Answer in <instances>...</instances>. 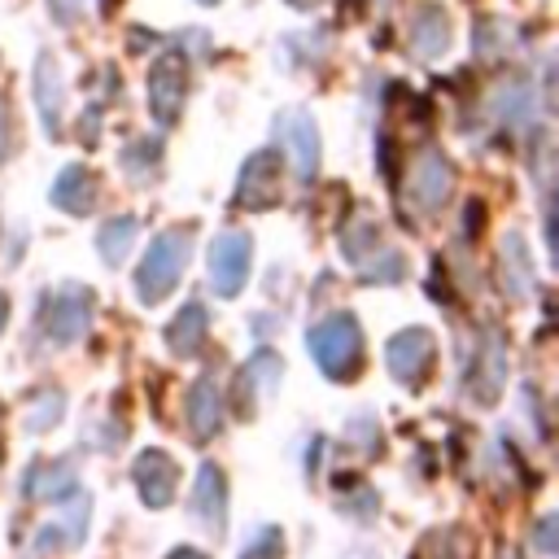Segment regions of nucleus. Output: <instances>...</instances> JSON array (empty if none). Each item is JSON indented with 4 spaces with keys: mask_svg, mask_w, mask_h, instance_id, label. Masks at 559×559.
Here are the masks:
<instances>
[{
    "mask_svg": "<svg viewBox=\"0 0 559 559\" xmlns=\"http://www.w3.org/2000/svg\"><path fill=\"white\" fill-rule=\"evenodd\" d=\"M83 533H87V498H74V515H61V520L44 524V528L35 533L31 550H35V555H48V550H57V546H79Z\"/></svg>",
    "mask_w": 559,
    "mask_h": 559,
    "instance_id": "20",
    "label": "nucleus"
},
{
    "mask_svg": "<svg viewBox=\"0 0 559 559\" xmlns=\"http://www.w3.org/2000/svg\"><path fill=\"white\" fill-rule=\"evenodd\" d=\"M48 4H52L57 22H79V13H83V0H48Z\"/></svg>",
    "mask_w": 559,
    "mask_h": 559,
    "instance_id": "28",
    "label": "nucleus"
},
{
    "mask_svg": "<svg viewBox=\"0 0 559 559\" xmlns=\"http://www.w3.org/2000/svg\"><path fill=\"white\" fill-rule=\"evenodd\" d=\"M135 218H105V227L96 231V245H100V258L109 262V266H118L127 253H131V245H135Z\"/></svg>",
    "mask_w": 559,
    "mask_h": 559,
    "instance_id": "23",
    "label": "nucleus"
},
{
    "mask_svg": "<svg viewBox=\"0 0 559 559\" xmlns=\"http://www.w3.org/2000/svg\"><path fill=\"white\" fill-rule=\"evenodd\" d=\"M52 205L66 214H87L96 210V175L87 166H66L52 183Z\"/></svg>",
    "mask_w": 559,
    "mask_h": 559,
    "instance_id": "15",
    "label": "nucleus"
},
{
    "mask_svg": "<svg viewBox=\"0 0 559 559\" xmlns=\"http://www.w3.org/2000/svg\"><path fill=\"white\" fill-rule=\"evenodd\" d=\"M498 262H502L507 293H511V297H528V293H533V266H528V253H524V245H520V236H515V231L502 240Z\"/></svg>",
    "mask_w": 559,
    "mask_h": 559,
    "instance_id": "21",
    "label": "nucleus"
},
{
    "mask_svg": "<svg viewBox=\"0 0 559 559\" xmlns=\"http://www.w3.org/2000/svg\"><path fill=\"white\" fill-rule=\"evenodd\" d=\"M537 546L550 555L555 550V520H542V528H537Z\"/></svg>",
    "mask_w": 559,
    "mask_h": 559,
    "instance_id": "29",
    "label": "nucleus"
},
{
    "mask_svg": "<svg viewBox=\"0 0 559 559\" xmlns=\"http://www.w3.org/2000/svg\"><path fill=\"white\" fill-rule=\"evenodd\" d=\"M61 411H66L61 389H44V393L31 402V411H26V428H31V432H48V428L61 419Z\"/></svg>",
    "mask_w": 559,
    "mask_h": 559,
    "instance_id": "25",
    "label": "nucleus"
},
{
    "mask_svg": "<svg viewBox=\"0 0 559 559\" xmlns=\"http://www.w3.org/2000/svg\"><path fill=\"white\" fill-rule=\"evenodd\" d=\"M384 245H380V231H376V223L371 218H354L349 227H345V236H341V253L349 258V262H367V253H380Z\"/></svg>",
    "mask_w": 559,
    "mask_h": 559,
    "instance_id": "24",
    "label": "nucleus"
},
{
    "mask_svg": "<svg viewBox=\"0 0 559 559\" xmlns=\"http://www.w3.org/2000/svg\"><path fill=\"white\" fill-rule=\"evenodd\" d=\"M92 323V288L87 284H66L57 297H52V310H48V336L57 345H74Z\"/></svg>",
    "mask_w": 559,
    "mask_h": 559,
    "instance_id": "7",
    "label": "nucleus"
},
{
    "mask_svg": "<svg viewBox=\"0 0 559 559\" xmlns=\"http://www.w3.org/2000/svg\"><path fill=\"white\" fill-rule=\"evenodd\" d=\"M284 555V533L271 524V528H258L245 546H240V559H280Z\"/></svg>",
    "mask_w": 559,
    "mask_h": 559,
    "instance_id": "26",
    "label": "nucleus"
},
{
    "mask_svg": "<svg viewBox=\"0 0 559 559\" xmlns=\"http://www.w3.org/2000/svg\"><path fill=\"white\" fill-rule=\"evenodd\" d=\"M432 362H437V341H432L428 328H402V332H393L384 341V367L406 389H415L419 380H428Z\"/></svg>",
    "mask_w": 559,
    "mask_h": 559,
    "instance_id": "3",
    "label": "nucleus"
},
{
    "mask_svg": "<svg viewBox=\"0 0 559 559\" xmlns=\"http://www.w3.org/2000/svg\"><path fill=\"white\" fill-rule=\"evenodd\" d=\"M131 480L140 489V498L148 507H166L175 498V485H179V467L166 450H140L135 463H131Z\"/></svg>",
    "mask_w": 559,
    "mask_h": 559,
    "instance_id": "8",
    "label": "nucleus"
},
{
    "mask_svg": "<svg viewBox=\"0 0 559 559\" xmlns=\"http://www.w3.org/2000/svg\"><path fill=\"white\" fill-rule=\"evenodd\" d=\"M166 559H210V555H201V550H192V546H175Z\"/></svg>",
    "mask_w": 559,
    "mask_h": 559,
    "instance_id": "30",
    "label": "nucleus"
},
{
    "mask_svg": "<svg viewBox=\"0 0 559 559\" xmlns=\"http://www.w3.org/2000/svg\"><path fill=\"white\" fill-rule=\"evenodd\" d=\"M188 100V61L183 52H162L148 70V105H153V118L157 122H175L179 109Z\"/></svg>",
    "mask_w": 559,
    "mask_h": 559,
    "instance_id": "4",
    "label": "nucleus"
},
{
    "mask_svg": "<svg viewBox=\"0 0 559 559\" xmlns=\"http://www.w3.org/2000/svg\"><path fill=\"white\" fill-rule=\"evenodd\" d=\"M74 485H79V467H74L70 459L35 463V467L26 472V493H31V498H44V502H52V498H70Z\"/></svg>",
    "mask_w": 559,
    "mask_h": 559,
    "instance_id": "17",
    "label": "nucleus"
},
{
    "mask_svg": "<svg viewBox=\"0 0 559 559\" xmlns=\"http://www.w3.org/2000/svg\"><path fill=\"white\" fill-rule=\"evenodd\" d=\"M31 92H35V105H39V122H44V131H48V135H57V131H61L66 87H61V70H57V57H52V52H39V57H35Z\"/></svg>",
    "mask_w": 559,
    "mask_h": 559,
    "instance_id": "12",
    "label": "nucleus"
},
{
    "mask_svg": "<svg viewBox=\"0 0 559 559\" xmlns=\"http://www.w3.org/2000/svg\"><path fill=\"white\" fill-rule=\"evenodd\" d=\"M249 258H253V240L245 231H218L210 245V284L218 297H236L245 288L249 275Z\"/></svg>",
    "mask_w": 559,
    "mask_h": 559,
    "instance_id": "5",
    "label": "nucleus"
},
{
    "mask_svg": "<svg viewBox=\"0 0 559 559\" xmlns=\"http://www.w3.org/2000/svg\"><path fill=\"white\" fill-rule=\"evenodd\" d=\"M236 201H240L245 210H271V205L280 201V153H275V148H258V153L240 166Z\"/></svg>",
    "mask_w": 559,
    "mask_h": 559,
    "instance_id": "6",
    "label": "nucleus"
},
{
    "mask_svg": "<svg viewBox=\"0 0 559 559\" xmlns=\"http://www.w3.org/2000/svg\"><path fill=\"white\" fill-rule=\"evenodd\" d=\"M192 515H197V524H201V528H210L214 537L223 533V524H227V485H223L218 463H201V467H197Z\"/></svg>",
    "mask_w": 559,
    "mask_h": 559,
    "instance_id": "11",
    "label": "nucleus"
},
{
    "mask_svg": "<svg viewBox=\"0 0 559 559\" xmlns=\"http://www.w3.org/2000/svg\"><path fill=\"white\" fill-rule=\"evenodd\" d=\"M218 424H223V397H218V384H214V376H201V380L188 389V428H192L197 441H205V437L218 432Z\"/></svg>",
    "mask_w": 559,
    "mask_h": 559,
    "instance_id": "14",
    "label": "nucleus"
},
{
    "mask_svg": "<svg viewBox=\"0 0 559 559\" xmlns=\"http://www.w3.org/2000/svg\"><path fill=\"white\" fill-rule=\"evenodd\" d=\"M157 157H162V144H157V140H144V144H131V148L122 153V166L140 179V175H148V170L157 166Z\"/></svg>",
    "mask_w": 559,
    "mask_h": 559,
    "instance_id": "27",
    "label": "nucleus"
},
{
    "mask_svg": "<svg viewBox=\"0 0 559 559\" xmlns=\"http://www.w3.org/2000/svg\"><path fill=\"white\" fill-rule=\"evenodd\" d=\"M411 44H415V52L424 61H432V57H441L450 48V17H445L441 4H419L415 22H411Z\"/></svg>",
    "mask_w": 559,
    "mask_h": 559,
    "instance_id": "16",
    "label": "nucleus"
},
{
    "mask_svg": "<svg viewBox=\"0 0 559 559\" xmlns=\"http://www.w3.org/2000/svg\"><path fill=\"white\" fill-rule=\"evenodd\" d=\"M528 105H533V96H528V79H524V74L498 83V92H493V118H498V122L520 127V122L528 118Z\"/></svg>",
    "mask_w": 559,
    "mask_h": 559,
    "instance_id": "22",
    "label": "nucleus"
},
{
    "mask_svg": "<svg viewBox=\"0 0 559 559\" xmlns=\"http://www.w3.org/2000/svg\"><path fill=\"white\" fill-rule=\"evenodd\" d=\"M188 253H192V227H170V231H162V236L148 245V253L140 258L135 297H140L144 306H157V301L179 284V275H183V266H188Z\"/></svg>",
    "mask_w": 559,
    "mask_h": 559,
    "instance_id": "1",
    "label": "nucleus"
},
{
    "mask_svg": "<svg viewBox=\"0 0 559 559\" xmlns=\"http://www.w3.org/2000/svg\"><path fill=\"white\" fill-rule=\"evenodd\" d=\"M280 376H284L280 354L258 349V354L240 367V376H236V411H240V415H253L258 397H262V393H271V389L280 384Z\"/></svg>",
    "mask_w": 559,
    "mask_h": 559,
    "instance_id": "10",
    "label": "nucleus"
},
{
    "mask_svg": "<svg viewBox=\"0 0 559 559\" xmlns=\"http://www.w3.org/2000/svg\"><path fill=\"white\" fill-rule=\"evenodd\" d=\"M310 358L328 380H349L362 367V328L354 314H328L310 328Z\"/></svg>",
    "mask_w": 559,
    "mask_h": 559,
    "instance_id": "2",
    "label": "nucleus"
},
{
    "mask_svg": "<svg viewBox=\"0 0 559 559\" xmlns=\"http://www.w3.org/2000/svg\"><path fill=\"white\" fill-rule=\"evenodd\" d=\"M201 4H214V0H201Z\"/></svg>",
    "mask_w": 559,
    "mask_h": 559,
    "instance_id": "34",
    "label": "nucleus"
},
{
    "mask_svg": "<svg viewBox=\"0 0 559 559\" xmlns=\"http://www.w3.org/2000/svg\"><path fill=\"white\" fill-rule=\"evenodd\" d=\"M450 162L437 153V148H424L419 153V162H415V170H411V183H406V197H411V205H419V210H437L445 197H450Z\"/></svg>",
    "mask_w": 559,
    "mask_h": 559,
    "instance_id": "9",
    "label": "nucleus"
},
{
    "mask_svg": "<svg viewBox=\"0 0 559 559\" xmlns=\"http://www.w3.org/2000/svg\"><path fill=\"white\" fill-rule=\"evenodd\" d=\"M288 140H293V166H297V179L310 183L314 170H319V131H314V118L306 109L288 114Z\"/></svg>",
    "mask_w": 559,
    "mask_h": 559,
    "instance_id": "18",
    "label": "nucleus"
},
{
    "mask_svg": "<svg viewBox=\"0 0 559 559\" xmlns=\"http://www.w3.org/2000/svg\"><path fill=\"white\" fill-rule=\"evenodd\" d=\"M288 4H297V9H306V4H314V0H288Z\"/></svg>",
    "mask_w": 559,
    "mask_h": 559,
    "instance_id": "32",
    "label": "nucleus"
},
{
    "mask_svg": "<svg viewBox=\"0 0 559 559\" xmlns=\"http://www.w3.org/2000/svg\"><path fill=\"white\" fill-rule=\"evenodd\" d=\"M0 140H4V114H0Z\"/></svg>",
    "mask_w": 559,
    "mask_h": 559,
    "instance_id": "33",
    "label": "nucleus"
},
{
    "mask_svg": "<svg viewBox=\"0 0 559 559\" xmlns=\"http://www.w3.org/2000/svg\"><path fill=\"white\" fill-rule=\"evenodd\" d=\"M502 380H507V349H502V332L489 328L485 345H480V358H476V371H472V397L493 402L502 393Z\"/></svg>",
    "mask_w": 559,
    "mask_h": 559,
    "instance_id": "13",
    "label": "nucleus"
},
{
    "mask_svg": "<svg viewBox=\"0 0 559 559\" xmlns=\"http://www.w3.org/2000/svg\"><path fill=\"white\" fill-rule=\"evenodd\" d=\"M205 328H210L205 306H201V301H188V306L170 319V328H166V345H170L179 358H192V354L205 345Z\"/></svg>",
    "mask_w": 559,
    "mask_h": 559,
    "instance_id": "19",
    "label": "nucleus"
},
{
    "mask_svg": "<svg viewBox=\"0 0 559 559\" xmlns=\"http://www.w3.org/2000/svg\"><path fill=\"white\" fill-rule=\"evenodd\" d=\"M4 314H9V301H4V293H0V328H4Z\"/></svg>",
    "mask_w": 559,
    "mask_h": 559,
    "instance_id": "31",
    "label": "nucleus"
}]
</instances>
